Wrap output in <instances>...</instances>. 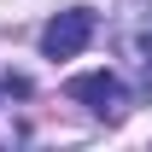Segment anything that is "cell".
<instances>
[{"instance_id": "1", "label": "cell", "mask_w": 152, "mask_h": 152, "mask_svg": "<svg viewBox=\"0 0 152 152\" xmlns=\"http://www.w3.org/2000/svg\"><path fill=\"white\" fill-rule=\"evenodd\" d=\"M70 99H82L94 117H105V123H123L129 117V88H123V76L117 70H88L70 82Z\"/></svg>"}, {"instance_id": "2", "label": "cell", "mask_w": 152, "mask_h": 152, "mask_svg": "<svg viewBox=\"0 0 152 152\" xmlns=\"http://www.w3.org/2000/svg\"><path fill=\"white\" fill-rule=\"evenodd\" d=\"M88 41H94V12H88V6H70V12H58V18L41 29V53L47 58H76Z\"/></svg>"}, {"instance_id": "3", "label": "cell", "mask_w": 152, "mask_h": 152, "mask_svg": "<svg viewBox=\"0 0 152 152\" xmlns=\"http://www.w3.org/2000/svg\"><path fill=\"white\" fill-rule=\"evenodd\" d=\"M134 47H140V64H146V82H152V6L140 12V23H134Z\"/></svg>"}]
</instances>
